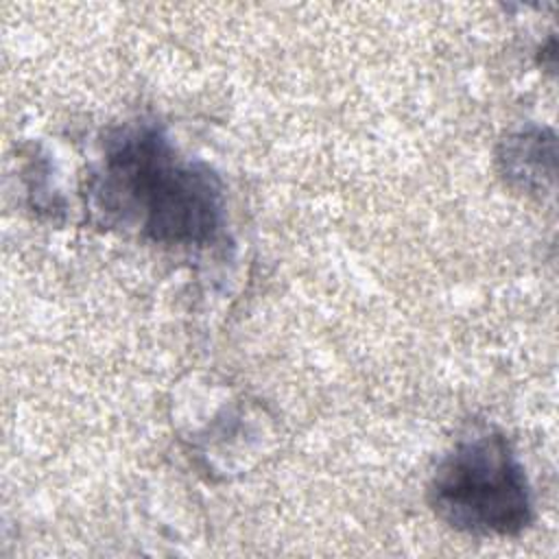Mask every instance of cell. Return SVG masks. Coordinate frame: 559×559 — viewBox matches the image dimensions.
I'll return each instance as SVG.
<instances>
[{
  "instance_id": "6da1fadb",
  "label": "cell",
  "mask_w": 559,
  "mask_h": 559,
  "mask_svg": "<svg viewBox=\"0 0 559 559\" xmlns=\"http://www.w3.org/2000/svg\"><path fill=\"white\" fill-rule=\"evenodd\" d=\"M92 192L103 214L159 245H205L223 218V183L203 162L181 157L153 122L118 129Z\"/></svg>"
},
{
  "instance_id": "7a4b0ae2",
  "label": "cell",
  "mask_w": 559,
  "mask_h": 559,
  "mask_svg": "<svg viewBox=\"0 0 559 559\" xmlns=\"http://www.w3.org/2000/svg\"><path fill=\"white\" fill-rule=\"evenodd\" d=\"M428 504L450 528L513 537L533 522V493L509 439L485 430L461 439L428 480Z\"/></svg>"
},
{
  "instance_id": "3957f363",
  "label": "cell",
  "mask_w": 559,
  "mask_h": 559,
  "mask_svg": "<svg viewBox=\"0 0 559 559\" xmlns=\"http://www.w3.org/2000/svg\"><path fill=\"white\" fill-rule=\"evenodd\" d=\"M496 159L500 175L511 188L542 194L555 183V133L546 127L511 131L500 142Z\"/></svg>"
}]
</instances>
